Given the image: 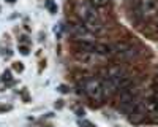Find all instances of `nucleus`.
Listing matches in <instances>:
<instances>
[{"label": "nucleus", "mask_w": 158, "mask_h": 127, "mask_svg": "<svg viewBox=\"0 0 158 127\" xmlns=\"http://www.w3.org/2000/svg\"><path fill=\"white\" fill-rule=\"evenodd\" d=\"M138 11L142 18H152L158 13V0H138Z\"/></svg>", "instance_id": "0eeeda50"}, {"label": "nucleus", "mask_w": 158, "mask_h": 127, "mask_svg": "<svg viewBox=\"0 0 158 127\" xmlns=\"http://www.w3.org/2000/svg\"><path fill=\"white\" fill-rule=\"evenodd\" d=\"M152 94H153V97H155V100H156V103H158V78H156V84H155V89L152 91Z\"/></svg>", "instance_id": "9d476101"}, {"label": "nucleus", "mask_w": 158, "mask_h": 127, "mask_svg": "<svg viewBox=\"0 0 158 127\" xmlns=\"http://www.w3.org/2000/svg\"><path fill=\"white\" fill-rule=\"evenodd\" d=\"M131 83L133 81H131L130 75L122 67H109L101 78L104 97H111L115 92H120L122 89L128 87Z\"/></svg>", "instance_id": "f257e3e1"}, {"label": "nucleus", "mask_w": 158, "mask_h": 127, "mask_svg": "<svg viewBox=\"0 0 158 127\" xmlns=\"http://www.w3.org/2000/svg\"><path fill=\"white\" fill-rule=\"evenodd\" d=\"M84 87V92L89 99L95 100V102H100L104 99V91H103V84H101V80L98 78H87L82 84Z\"/></svg>", "instance_id": "39448f33"}, {"label": "nucleus", "mask_w": 158, "mask_h": 127, "mask_svg": "<svg viewBox=\"0 0 158 127\" xmlns=\"http://www.w3.org/2000/svg\"><path fill=\"white\" fill-rule=\"evenodd\" d=\"M76 60L84 64V65H94L97 60H101L103 57L98 56L94 51H76Z\"/></svg>", "instance_id": "6e6552de"}, {"label": "nucleus", "mask_w": 158, "mask_h": 127, "mask_svg": "<svg viewBox=\"0 0 158 127\" xmlns=\"http://www.w3.org/2000/svg\"><path fill=\"white\" fill-rule=\"evenodd\" d=\"M109 0H90V3L94 5V7H104V5H108Z\"/></svg>", "instance_id": "1a4fd4ad"}, {"label": "nucleus", "mask_w": 158, "mask_h": 127, "mask_svg": "<svg viewBox=\"0 0 158 127\" xmlns=\"http://www.w3.org/2000/svg\"><path fill=\"white\" fill-rule=\"evenodd\" d=\"M76 13H77L79 19H81V22H84V24L101 21L97 10H95V7L92 5L90 2H85V0H79V2L76 3Z\"/></svg>", "instance_id": "7ed1b4c3"}, {"label": "nucleus", "mask_w": 158, "mask_h": 127, "mask_svg": "<svg viewBox=\"0 0 158 127\" xmlns=\"http://www.w3.org/2000/svg\"><path fill=\"white\" fill-rule=\"evenodd\" d=\"M130 114V121L131 122H141L147 118V97H144L141 94V97L136 100L135 107L131 108Z\"/></svg>", "instance_id": "423d86ee"}, {"label": "nucleus", "mask_w": 158, "mask_h": 127, "mask_svg": "<svg viewBox=\"0 0 158 127\" xmlns=\"http://www.w3.org/2000/svg\"><path fill=\"white\" fill-rule=\"evenodd\" d=\"M141 97V91L138 89V86H135L131 83L128 87L120 91V99H118V107H120L125 113H130L131 108L135 107L136 100Z\"/></svg>", "instance_id": "f03ea898"}, {"label": "nucleus", "mask_w": 158, "mask_h": 127, "mask_svg": "<svg viewBox=\"0 0 158 127\" xmlns=\"http://www.w3.org/2000/svg\"><path fill=\"white\" fill-rule=\"evenodd\" d=\"M68 32H70V35L74 38V40H77L79 43H81V42H95V38H97V35L81 21H79V22H71L68 25Z\"/></svg>", "instance_id": "20e7f679"}, {"label": "nucleus", "mask_w": 158, "mask_h": 127, "mask_svg": "<svg viewBox=\"0 0 158 127\" xmlns=\"http://www.w3.org/2000/svg\"><path fill=\"white\" fill-rule=\"evenodd\" d=\"M81 125H85V127H92V124H90V122H87V121H81Z\"/></svg>", "instance_id": "9b49d317"}]
</instances>
